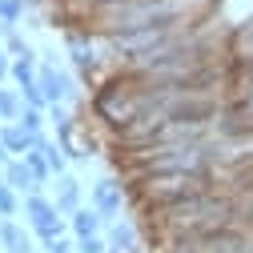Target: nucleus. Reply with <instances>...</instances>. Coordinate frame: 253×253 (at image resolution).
Returning <instances> with one entry per match:
<instances>
[{
  "label": "nucleus",
  "instance_id": "obj_1",
  "mask_svg": "<svg viewBox=\"0 0 253 253\" xmlns=\"http://www.w3.org/2000/svg\"><path fill=\"white\" fill-rule=\"evenodd\" d=\"M24 217H28V225H33V233L48 245V241H56V237H65V229H69V221L60 217V209L48 201V197H41V193H33L24 201Z\"/></svg>",
  "mask_w": 253,
  "mask_h": 253
},
{
  "label": "nucleus",
  "instance_id": "obj_2",
  "mask_svg": "<svg viewBox=\"0 0 253 253\" xmlns=\"http://www.w3.org/2000/svg\"><path fill=\"white\" fill-rule=\"evenodd\" d=\"M0 145L8 149L12 161H24V157H28V153H37L44 141H41L37 133H28L24 125H4V129H0Z\"/></svg>",
  "mask_w": 253,
  "mask_h": 253
},
{
  "label": "nucleus",
  "instance_id": "obj_3",
  "mask_svg": "<svg viewBox=\"0 0 253 253\" xmlns=\"http://www.w3.org/2000/svg\"><path fill=\"white\" fill-rule=\"evenodd\" d=\"M92 209L101 213L105 225H117V221H121V185H117V181L92 185Z\"/></svg>",
  "mask_w": 253,
  "mask_h": 253
},
{
  "label": "nucleus",
  "instance_id": "obj_4",
  "mask_svg": "<svg viewBox=\"0 0 253 253\" xmlns=\"http://www.w3.org/2000/svg\"><path fill=\"white\" fill-rule=\"evenodd\" d=\"M37 84H41V92H44V101H48V105H65V101L73 97V81H69L65 73H56L52 65H44V69H41Z\"/></svg>",
  "mask_w": 253,
  "mask_h": 253
},
{
  "label": "nucleus",
  "instance_id": "obj_5",
  "mask_svg": "<svg viewBox=\"0 0 253 253\" xmlns=\"http://www.w3.org/2000/svg\"><path fill=\"white\" fill-rule=\"evenodd\" d=\"M141 249V237H137V225L133 221H117V225H109V253H137Z\"/></svg>",
  "mask_w": 253,
  "mask_h": 253
},
{
  "label": "nucleus",
  "instance_id": "obj_6",
  "mask_svg": "<svg viewBox=\"0 0 253 253\" xmlns=\"http://www.w3.org/2000/svg\"><path fill=\"white\" fill-rule=\"evenodd\" d=\"M52 205L60 209V213H77L81 209V181H73L69 173L65 177H56V193H52Z\"/></svg>",
  "mask_w": 253,
  "mask_h": 253
},
{
  "label": "nucleus",
  "instance_id": "obj_7",
  "mask_svg": "<svg viewBox=\"0 0 253 253\" xmlns=\"http://www.w3.org/2000/svg\"><path fill=\"white\" fill-rule=\"evenodd\" d=\"M0 245H4V253H37L33 241H28V233L12 217H0Z\"/></svg>",
  "mask_w": 253,
  "mask_h": 253
},
{
  "label": "nucleus",
  "instance_id": "obj_8",
  "mask_svg": "<svg viewBox=\"0 0 253 253\" xmlns=\"http://www.w3.org/2000/svg\"><path fill=\"white\" fill-rule=\"evenodd\" d=\"M101 225H105V221H101V213L97 209H77L73 217H69V229L77 233V241H84V237H101Z\"/></svg>",
  "mask_w": 253,
  "mask_h": 253
},
{
  "label": "nucleus",
  "instance_id": "obj_9",
  "mask_svg": "<svg viewBox=\"0 0 253 253\" xmlns=\"http://www.w3.org/2000/svg\"><path fill=\"white\" fill-rule=\"evenodd\" d=\"M0 177L8 181V189H16V193H28V197H33L37 189H41V185H37V177H33V169H28L24 161H8V169L0 173Z\"/></svg>",
  "mask_w": 253,
  "mask_h": 253
},
{
  "label": "nucleus",
  "instance_id": "obj_10",
  "mask_svg": "<svg viewBox=\"0 0 253 253\" xmlns=\"http://www.w3.org/2000/svg\"><path fill=\"white\" fill-rule=\"evenodd\" d=\"M69 52H73V60H77V69H84V73H92V69H97V56H92V44H88L81 33H69Z\"/></svg>",
  "mask_w": 253,
  "mask_h": 253
},
{
  "label": "nucleus",
  "instance_id": "obj_11",
  "mask_svg": "<svg viewBox=\"0 0 253 253\" xmlns=\"http://www.w3.org/2000/svg\"><path fill=\"white\" fill-rule=\"evenodd\" d=\"M20 113H24V105H20V92H12V88H0V121H20Z\"/></svg>",
  "mask_w": 253,
  "mask_h": 253
},
{
  "label": "nucleus",
  "instance_id": "obj_12",
  "mask_svg": "<svg viewBox=\"0 0 253 253\" xmlns=\"http://www.w3.org/2000/svg\"><path fill=\"white\" fill-rule=\"evenodd\" d=\"M41 153H44V161H48V169H52V177H65V149L60 145H41Z\"/></svg>",
  "mask_w": 253,
  "mask_h": 253
},
{
  "label": "nucleus",
  "instance_id": "obj_13",
  "mask_svg": "<svg viewBox=\"0 0 253 253\" xmlns=\"http://www.w3.org/2000/svg\"><path fill=\"white\" fill-rule=\"evenodd\" d=\"M24 16V0H0V20H4V28L12 33L16 20Z\"/></svg>",
  "mask_w": 253,
  "mask_h": 253
},
{
  "label": "nucleus",
  "instance_id": "obj_14",
  "mask_svg": "<svg viewBox=\"0 0 253 253\" xmlns=\"http://www.w3.org/2000/svg\"><path fill=\"white\" fill-rule=\"evenodd\" d=\"M24 165L33 169V177H37V185H44V181L52 177V169H48V161H44V153H41V149H37V153H28V157H24Z\"/></svg>",
  "mask_w": 253,
  "mask_h": 253
},
{
  "label": "nucleus",
  "instance_id": "obj_15",
  "mask_svg": "<svg viewBox=\"0 0 253 253\" xmlns=\"http://www.w3.org/2000/svg\"><path fill=\"white\" fill-rule=\"evenodd\" d=\"M0 217H16V189H8L4 177H0Z\"/></svg>",
  "mask_w": 253,
  "mask_h": 253
},
{
  "label": "nucleus",
  "instance_id": "obj_16",
  "mask_svg": "<svg viewBox=\"0 0 253 253\" xmlns=\"http://www.w3.org/2000/svg\"><path fill=\"white\" fill-rule=\"evenodd\" d=\"M16 125H24L28 133H37V137H41V125H44V117H41V109H24Z\"/></svg>",
  "mask_w": 253,
  "mask_h": 253
},
{
  "label": "nucleus",
  "instance_id": "obj_17",
  "mask_svg": "<svg viewBox=\"0 0 253 253\" xmlns=\"http://www.w3.org/2000/svg\"><path fill=\"white\" fill-rule=\"evenodd\" d=\"M77 253H109V241L105 237H84V241H77Z\"/></svg>",
  "mask_w": 253,
  "mask_h": 253
},
{
  "label": "nucleus",
  "instance_id": "obj_18",
  "mask_svg": "<svg viewBox=\"0 0 253 253\" xmlns=\"http://www.w3.org/2000/svg\"><path fill=\"white\" fill-rule=\"evenodd\" d=\"M8 52H16V60H20V56H33V48H28L16 33H8Z\"/></svg>",
  "mask_w": 253,
  "mask_h": 253
},
{
  "label": "nucleus",
  "instance_id": "obj_19",
  "mask_svg": "<svg viewBox=\"0 0 253 253\" xmlns=\"http://www.w3.org/2000/svg\"><path fill=\"white\" fill-rule=\"evenodd\" d=\"M73 249H77V245H73L69 237H56V241H48V245H44V253H73Z\"/></svg>",
  "mask_w": 253,
  "mask_h": 253
},
{
  "label": "nucleus",
  "instance_id": "obj_20",
  "mask_svg": "<svg viewBox=\"0 0 253 253\" xmlns=\"http://www.w3.org/2000/svg\"><path fill=\"white\" fill-rule=\"evenodd\" d=\"M8 73H12V65H8V56H4V48H0V81H4Z\"/></svg>",
  "mask_w": 253,
  "mask_h": 253
},
{
  "label": "nucleus",
  "instance_id": "obj_21",
  "mask_svg": "<svg viewBox=\"0 0 253 253\" xmlns=\"http://www.w3.org/2000/svg\"><path fill=\"white\" fill-rule=\"evenodd\" d=\"M8 161H12V157H8V149H4V145H0V173H4V169H8Z\"/></svg>",
  "mask_w": 253,
  "mask_h": 253
}]
</instances>
